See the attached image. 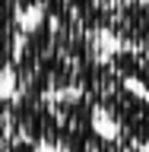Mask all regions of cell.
<instances>
[{
  "label": "cell",
  "mask_w": 149,
  "mask_h": 152,
  "mask_svg": "<svg viewBox=\"0 0 149 152\" xmlns=\"http://www.w3.org/2000/svg\"><path fill=\"white\" fill-rule=\"evenodd\" d=\"M83 92L95 108V124L111 149H146L149 146V92L133 89L108 60L89 70Z\"/></svg>",
  "instance_id": "6da1fadb"
},
{
  "label": "cell",
  "mask_w": 149,
  "mask_h": 152,
  "mask_svg": "<svg viewBox=\"0 0 149 152\" xmlns=\"http://www.w3.org/2000/svg\"><path fill=\"white\" fill-rule=\"evenodd\" d=\"M19 38H22V13L16 0H0V79L10 76V64L16 57Z\"/></svg>",
  "instance_id": "7a4b0ae2"
},
{
  "label": "cell",
  "mask_w": 149,
  "mask_h": 152,
  "mask_svg": "<svg viewBox=\"0 0 149 152\" xmlns=\"http://www.w3.org/2000/svg\"><path fill=\"white\" fill-rule=\"evenodd\" d=\"M105 60L127 83H133V86H140L143 92H149V48H124V45H117Z\"/></svg>",
  "instance_id": "3957f363"
}]
</instances>
